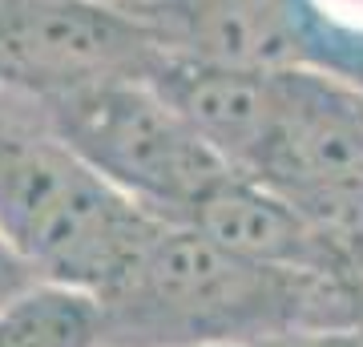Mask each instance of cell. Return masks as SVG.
<instances>
[{
  "label": "cell",
  "mask_w": 363,
  "mask_h": 347,
  "mask_svg": "<svg viewBox=\"0 0 363 347\" xmlns=\"http://www.w3.org/2000/svg\"><path fill=\"white\" fill-rule=\"evenodd\" d=\"M145 81L230 170H259L274 121V73L154 57Z\"/></svg>",
  "instance_id": "52a82bcc"
},
{
  "label": "cell",
  "mask_w": 363,
  "mask_h": 347,
  "mask_svg": "<svg viewBox=\"0 0 363 347\" xmlns=\"http://www.w3.org/2000/svg\"><path fill=\"white\" fill-rule=\"evenodd\" d=\"M145 28L97 0H0V85L49 97L105 77H145Z\"/></svg>",
  "instance_id": "277c9868"
},
{
  "label": "cell",
  "mask_w": 363,
  "mask_h": 347,
  "mask_svg": "<svg viewBox=\"0 0 363 347\" xmlns=\"http://www.w3.org/2000/svg\"><path fill=\"white\" fill-rule=\"evenodd\" d=\"M133 21L157 57L247 73L331 69L298 0H150Z\"/></svg>",
  "instance_id": "5b68a950"
},
{
  "label": "cell",
  "mask_w": 363,
  "mask_h": 347,
  "mask_svg": "<svg viewBox=\"0 0 363 347\" xmlns=\"http://www.w3.org/2000/svg\"><path fill=\"white\" fill-rule=\"evenodd\" d=\"M25 283H33V275H28L25 263L4 246V238H0V303L13 295V291H21Z\"/></svg>",
  "instance_id": "8fae6325"
},
{
  "label": "cell",
  "mask_w": 363,
  "mask_h": 347,
  "mask_svg": "<svg viewBox=\"0 0 363 347\" xmlns=\"http://www.w3.org/2000/svg\"><path fill=\"white\" fill-rule=\"evenodd\" d=\"M298 9L315 28L331 69L351 73L363 65V0H298Z\"/></svg>",
  "instance_id": "9c48e42d"
},
{
  "label": "cell",
  "mask_w": 363,
  "mask_h": 347,
  "mask_svg": "<svg viewBox=\"0 0 363 347\" xmlns=\"http://www.w3.org/2000/svg\"><path fill=\"white\" fill-rule=\"evenodd\" d=\"M186 226L238 258L303 275H343V250L315 226L291 198L250 174H222L202 202L186 214Z\"/></svg>",
  "instance_id": "8992f818"
},
{
  "label": "cell",
  "mask_w": 363,
  "mask_h": 347,
  "mask_svg": "<svg viewBox=\"0 0 363 347\" xmlns=\"http://www.w3.org/2000/svg\"><path fill=\"white\" fill-rule=\"evenodd\" d=\"M0 347H105L101 299L85 287L33 279L0 303Z\"/></svg>",
  "instance_id": "ba28073f"
},
{
  "label": "cell",
  "mask_w": 363,
  "mask_h": 347,
  "mask_svg": "<svg viewBox=\"0 0 363 347\" xmlns=\"http://www.w3.org/2000/svg\"><path fill=\"white\" fill-rule=\"evenodd\" d=\"M105 347H206L359 327L343 275L262 267L186 222H154L101 295Z\"/></svg>",
  "instance_id": "6da1fadb"
},
{
  "label": "cell",
  "mask_w": 363,
  "mask_h": 347,
  "mask_svg": "<svg viewBox=\"0 0 363 347\" xmlns=\"http://www.w3.org/2000/svg\"><path fill=\"white\" fill-rule=\"evenodd\" d=\"M206 347H363V327H327V331H286L242 343H206Z\"/></svg>",
  "instance_id": "30bf717a"
},
{
  "label": "cell",
  "mask_w": 363,
  "mask_h": 347,
  "mask_svg": "<svg viewBox=\"0 0 363 347\" xmlns=\"http://www.w3.org/2000/svg\"><path fill=\"white\" fill-rule=\"evenodd\" d=\"M52 133L150 219L186 222L202 194L230 174L145 77H105L37 97Z\"/></svg>",
  "instance_id": "3957f363"
},
{
  "label": "cell",
  "mask_w": 363,
  "mask_h": 347,
  "mask_svg": "<svg viewBox=\"0 0 363 347\" xmlns=\"http://www.w3.org/2000/svg\"><path fill=\"white\" fill-rule=\"evenodd\" d=\"M154 222L52 133L37 97L0 85V238L33 279L101 295Z\"/></svg>",
  "instance_id": "7a4b0ae2"
}]
</instances>
